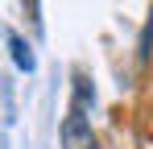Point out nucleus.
<instances>
[{"instance_id":"nucleus-3","label":"nucleus","mask_w":153,"mask_h":149,"mask_svg":"<svg viewBox=\"0 0 153 149\" xmlns=\"http://www.w3.org/2000/svg\"><path fill=\"white\" fill-rule=\"evenodd\" d=\"M153 54V13H149V25H145V33H141V58H149Z\"/></svg>"},{"instance_id":"nucleus-1","label":"nucleus","mask_w":153,"mask_h":149,"mask_svg":"<svg viewBox=\"0 0 153 149\" xmlns=\"http://www.w3.org/2000/svg\"><path fill=\"white\" fill-rule=\"evenodd\" d=\"M8 50H13V62H17L21 71H33V50L25 46L21 33H8Z\"/></svg>"},{"instance_id":"nucleus-2","label":"nucleus","mask_w":153,"mask_h":149,"mask_svg":"<svg viewBox=\"0 0 153 149\" xmlns=\"http://www.w3.org/2000/svg\"><path fill=\"white\" fill-rule=\"evenodd\" d=\"M21 4H25L29 25H33V29H42V0H21Z\"/></svg>"}]
</instances>
